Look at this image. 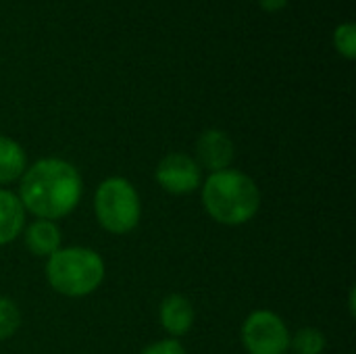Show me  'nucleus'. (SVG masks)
<instances>
[{"label":"nucleus","mask_w":356,"mask_h":354,"mask_svg":"<svg viewBox=\"0 0 356 354\" xmlns=\"http://www.w3.org/2000/svg\"><path fill=\"white\" fill-rule=\"evenodd\" d=\"M17 184V196L25 213L33 215V219H65L83 198V177L79 169L58 156H44L27 165Z\"/></svg>","instance_id":"nucleus-1"},{"label":"nucleus","mask_w":356,"mask_h":354,"mask_svg":"<svg viewBox=\"0 0 356 354\" xmlns=\"http://www.w3.org/2000/svg\"><path fill=\"white\" fill-rule=\"evenodd\" d=\"M198 192L207 215L225 227L250 223L263 202L259 184L248 173L234 167L209 173Z\"/></svg>","instance_id":"nucleus-2"},{"label":"nucleus","mask_w":356,"mask_h":354,"mask_svg":"<svg viewBox=\"0 0 356 354\" xmlns=\"http://www.w3.org/2000/svg\"><path fill=\"white\" fill-rule=\"evenodd\" d=\"M46 282L65 298H86L94 294L106 277V263L102 255L90 246L73 244L60 246L46 259Z\"/></svg>","instance_id":"nucleus-3"},{"label":"nucleus","mask_w":356,"mask_h":354,"mask_svg":"<svg viewBox=\"0 0 356 354\" xmlns=\"http://www.w3.org/2000/svg\"><path fill=\"white\" fill-rule=\"evenodd\" d=\"M94 217L111 236L131 234L142 219V198L138 188L121 175H111L96 186Z\"/></svg>","instance_id":"nucleus-4"},{"label":"nucleus","mask_w":356,"mask_h":354,"mask_svg":"<svg viewBox=\"0 0 356 354\" xmlns=\"http://www.w3.org/2000/svg\"><path fill=\"white\" fill-rule=\"evenodd\" d=\"M240 340L248 354H288L292 332L280 313L257 309L242 321Z\"/></svg>","instance_id":"nucleus-5"},{"label":"nucleus","mask_w":356,"mask_h":354,"mask_svg":"<svg viewBox=\"0 0 356 354\" xmlns=\"http://www.w3.org/2000/svg\"><path fill=\"white\" fill-rule=\"evenodd\" d=\"M154 182L163 192L171 196H188L200 190L204 182V171L192 154L169 152L156 163Z\"/></svg>","instance_id":"nucleus-6"},{"label":"nucleus","mask_w":356,"mask_h":354,"mask_svg":"<svg viewBox=\"0 0 356 354\" xmlns=\"http://www.w3.org/2000/svg\"><path fill=\"white\" fill-rule=\"evenodd\" d=\"M196 163L207 173H217L229 169L236 159V144L232 136L219 127L204 129L196 140Z\"/></svg>","instance_id":"nucleus-7"},{"label":"nucleus","mask_w":356,"mask_h":354,"mask_svg":"<svg viewBox=\"0 0 356 354\" xmlns=\"http://www.w3.org/2000/svg\"><path fill=\"white\" fill-rule=\"evenodd\" d=\"M159 323L169 338L181 340L196 323V309L192 300L177 292L167 294L159 305Z\"/></svg>","instance_id":"nucleus-8"},{"label":"nucleus","mask_w":356,"mask_h":354,"mask_svg":"<svg viewBox=\"0 0 356 354\" xmlns=\"http://www.w3.org/2000/svg\"><path fill=\"white\" fill-rule=\"evenodd\" d=\"M23 244L27 252L35 259H48L63 246V232L56 221L48 219H33L25 225Z\"/></svg>","instance_id":"nucleus-9"},{"label":"nucleus","mask_w":356,"mask_h":354,"mask_svg":"<svg viewBox=\"0 0 356 354\" xmlns=\"http://www.w3.org/2000/svg\"><path fill=\"white\" fill-rule=\"evenodd\" d=\"M25 225H27V213L17 192L8 188H0V246L19 240Z\"/></svg>","instance_id":"nucleus-10"},{"label":"nucleus","mask_w":356,"mask_h":354,"mask_svg":"<svg viewBox=\"0 0 356 354\" xmlns=\"http://www.w3.org/2000/svg\"><path fill=\"white\" fill-rule=\"evenodd\" d=\"M25 148L10 136L0 134V188L17 184L27 169Z\"/></svg>","instance_id":"nucleus-11"},{"label":"nucleus","mask_w":356,"mask_h":354,"mask_svg":"<svg viewBox=\"0 0 356 354\" xmlns=\"http://www.w3.org/2000/svg\"><path fill=\"white\" fill-rule=\"evenodd\" d=\"M327 348V338L319 328H300L292 334L290 351L294 354H323Z\"/></svg>","instance_id":"nucleus-12"},{"label":"nucleus","mask_w":356,"mask_h":354,"mask_svg":"<svg viewBox=\"0 0 356 354\" xmlns=\"http://www.w3.org/2000/svg\"><path fill=\"white\" fill-rule=\"evenodd\" d=\"M23 323V313L19 309V305L8 298V296H0V342L10 340Z\"/></svg>","instance_id":"nucleus-13"},{"label":"nucleus","mask_w":356,"mask_h":354,"mask_svg":"<svg viewBox=\"0 0 356 354\" xmlns=\"http://www.w3.org/2000/svg\"><path fill=\"white\" fill-rule=\"evenodd\" d=\"M334 48L340 56L346 61L356 58V23L355 21H344L334 29Z\"/></svg>","instance_id":"nucleus-14"},{"label":"nucleus","mask_w":356,"mask_h":354,"mask_svg":"<svg viewBox=\"0 0 356 354\" xmlns=\"http://www.w3.org/2000/svg\"><path fill=\"white\" fill-rule=\"evenodd\" d=\"M140 354H188V351L181 344V340L163 338V340H156V342L148 344Z\"/></svg>","instance_id":"nucleus-15"},{"label":"nucleus","mask_w":356,"mask_h":354,"mask_svg":"<svg viewBox=\"0 0 356 354\" xmlns=\"http://www.w3.org/2000/svg\"><path fill=\"white\" fill-rule=\"evenodd\" d=\"M259 4L265 13H282L290 4V0H259Z\"/></svg>","instance_id":"nucleus-16"},{"label":"nucleus","mask_w":356,"mask_h":354,"mask_svg":"<svg viewBox=\"0 0 356 354\" xmlns=\"http://www.w3.org/2000/svg\"><path fill=\"white\" fill-rule=\"evenodd\" d=\"M355 288H350V294H348V307H350V315H355Z\"/></svg>","instance_id":"nucleus-17"}]
</instances>
